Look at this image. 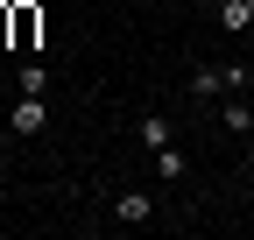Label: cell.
Returning a JSON list of instances; mask_svg holds the SVG:
<instances>
[{
	"instance_id": "cell-10",
	"label": "cell",
	"mask_w": 254,
	"mask_h": 240,
	"mask_svg": "<svg viewBox=\"0 0 254 240\" xmlns=\"http://www.w3.org/2000/svg\"><path fill=\"white\" fill-rule=\"evenodd\" d=\"M0 163H7V127H0Z\"/></svg>"
},
{
	"instance_id": "cell-4",
	"label": "cell",
	"mask_w": 254,
	"mask_h": 240,
	"mask_svg": "<svg viewBox=\"0 0 254 240\" xmlns=\"http://www.w3.org/2000/svg\"><path fill=\"white\" fill-rule=\"evenodd\" d=\"M134 134H141V148L155 156V148H170V141H177V120H170V113H141V127H134Z\"/></svg>"
},
{
	"instance_id": "cell-2",
	"label": "cell",
	"mask_w": 254,
	"mask_h": 240,
	"mask_svg": "<svg viewBox=\"0 0 254 240\" xmlns=\"http://www.w3.org/2000/svg\"><path fill=\"white\" fill-rule=\"evenodd\" d=\"M43 127H50V106H43V92H21V99L7 106V134H14V141H36Z\"/></svg>"
},
{
	"instance_id": "cell-9",
	"label": "cell",
	"mask_w": 254,
	"mask_h": 240,
	"mask_svg": "<svg viewBox=\"0 0 254 240\" xmlns=\"http://www.w3.org/2000/svg\"><path fill=\"white\" fill-rule=\"evenodd\" d=\"M240 170H247V177H254V134H247V156H240Z\"/></svg>"
},
{
	"instance_id": "cell-7",
	"label": "cell",
	"mask_w": 254,
	"mask_h": 240,
	"mask_svg": "<svg viewBox=\"0 0 254 240\" xmlns=\"http://www.w3.org/2000/svg\"><path fill=\"white\" fill-rule=\"evenodd\" d=\"M219 120H226L233 134H254V106H247L240 92H226V106H219Z\"/></svg>"
},
{
	"instance_id": "cell-5",
	"label": "cell",
	"mask_w": 254,
	"mask_h": 240,
	"mask_svg": "<svg viewBox=\"0 0 254 240\" xmlns=\"http://www.w3.org/2000/svg\"><path fill=\"white\" fill-rule=\"evenodd\" d=\"M219 28L226 36H254V0H219Z\"/></svg>"
},
{
	"instance_id": "cell-6",
	"label": "cell",
	"mask_w": 254,
	"mask_h": 240,
	"mask_svg": "<svg viewBox=\"0 0 254 240\" xmlns=\"http://www.w3.org/2000/svg\"><path fill=\"white\" fill-rule=\"evenodd\" d=\"M155 177H163V184H184V177H190V156H184L177 141H170V148H155Z\"/></svg>"
},
{
	"instance_id": "cell-1",
	"label": "cell",
	"mask_w": 254,
	"mask_h": 240,
	"mask_svg": "<svg viewBox=\"0 0 254 240\" xmlns=\"http://www.w3.org/2000/svg\"><path fill=\"white\" fill-rule=\"evenodd\" d=\"M190 92H198V99L247 92V64H190Z\"/></svg>"
},
{
	"instance_id": "cell-3",
	"label": "cell",
	"mask_w": 254,
	"mask_h": 240,
	"mask_svg": "<svg viewBox=\"0 0 254 240\" xmlns=\"http://www.w3.org/2000/svg\"><path fill=\"white\" fill-rule=\"evenodd\" d=\"M113 219H120V226H148V219H155V191H141V184H127V191L113 198Z\"/></svg>"
},
{
	"instance_id": "cell-8",
	"label": "cell",
	"mask_w": 254,
	"mask_h": 240,
	"mask_svg": "<svg viewBox=\"0 0 254 240\" xmlns=\"http://www.w3.org/2000/svg\"><path fill=\"white\" fill-rule=\"evenodd\" d=\"M14 85H21V92H50V71L36 64V57H28V64H21V78H14Z\"/></svg>"
}]
</instances>
